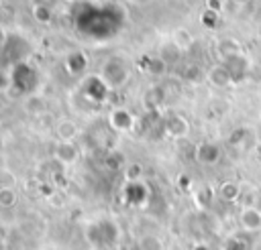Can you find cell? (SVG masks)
Masks as SVG:
<instances>
[{
	"label": "cell",
	"instance_id": "obj_11",
	"mask_svg": "<svg viewBox=\"0 0 261 250\" xmlns=\"http://www.w3.org/2000/svg\"><path fill=\"white\" fill-rule=\"evenodd\" d=\"M228 144H230L232 148H237L239 152L251 150V146L255 144V132H253V128H249V126H239L237 130L230 132Z\"/></svg>",
	"mask_w": 261,
	"mask_h": 250
},
{
	"label": "cell",
	"instance_id": "obj_9",
	"mask_svg": "<svg viewBox=\"0 0 261 250\" xmlns=\"http://www.w3.org/2000/svg\"><path fill=\"white\" fill-rule=\"evenodd\" d=\"M108 126L114 132H130L135 128V116L126 108H112L108 112Z\"/></svg>",
	"mask_w": 261,
	"mask_h": 250
},
{
	"label": "cell",
	"instance_id": "obj_3",
	"mask_svg": "<svg viewBox=\"0 0 261 250\" xmlns=\"http://www.w3.org/2000/svg\"><path fill=\"white\" fill-rule=\"evenodd\" d=\"M8 77H10V87L20 96H31L39 85V73L29 61L12 65Z\"/></svg>",
	"mask_w": 261,
	"mask_h": 250
},
{
	"label": "cell",
	"instance_id": "obj_23",
	"mask_svg": "<svg viewBox=\"0 0 261 250\" xmlns=\"http://www.w3.org/2000/svg\"><path fill=\"white\" fill-rule=\"evenodd\" d=\"M181 77H184V79H188V81H192V83H198V81L206 79V73H204L200 67H196V65H190L188 69H184Z\"/></svg>",
	"mask_w": 261,
	"mask_h": 250
},
{
	"label": "cell",
	"instance_id": "obj_17",
	"mask_svg": "<svg viewBox=\"0 0 261 250\" xmlns=\"http://www.w3.org/2000/svg\"><path fill=\"white\" fill-rule=\"evenodd\" d=\"M216 195L226 203H234L241 197V185L232 179H226L216 187Z\"/></svg>",
	"mask_w": 261,
	"mask_h": 250
},
{
	"label": "cell",
	"instance_id": "obj_7",
	"mask_svg": "<svg viewBox=\"0 0 261 250\" xmlns=\"http://www.w3.org/2000/svg\"><path fill=\"white\" fill-rule=\"evenodd\" d=\"M226 65V69L230 71V77H232V83H241L245 81L247 77H251V71H253V63L249 61V57L245 53H239V55H232L228 59L222 61Z\"/></svg>",
	"mask_w": 261,
	"mask_h": 250
},
{
	"label": "cell",
	"instance_id": "obj_13",
	"mask_svg": "<svg viewBox=\"0 0 261 250\" xmlns=\"http://www.w3.org/2000/svg\"><path fill=\"white\" fill-rule=\"evenodd\" d=\"M239 222H241V228L247 234L259 232L261 230V209L255 207V205H245L239 211Z\"/></svg>",
	"mask_w": 261,
	"mask_h": 250
},
{
	"label": "cell",
	"instance_id": "obj_16",
	"mask_svg": "<svg viewBox=\"0 0 261 250\" xmlns=\"http://www.w3.org/2000/svg\"><path fill=\"white\" fill-rule=\"evenodd\" d=\"M147 197H149V189H147V185L143 181H128L126 183V187H124V199H126V203L139 207V205H143L147 201Z\"/></svg>",
	"mask_w": 261,
	"mask_h": 250
},
{
	"label": "cell",
	"instance_id": "obj_1",
	"mask_svg": "<svg viewBox=\"0 0 261 250\" xmlns=\"http://www.w3.org/2000/svg\"><path fill=\"white\" fill-rule=\"evenodd\" d=\"M124 20H126L124 10L116 4L96 6L92 2H86L80 6L75 14V28L82 37L102 43L118 35Z\"/></svg>",
	"mask_w": 261,
	"mask_h": 250
},
{
	"label": "cell",
	"instance_id": "obj_28",
	"mask_svg": "<svg viewBox=\"0 0 261 250\" xmlns=\"http://www.w3.org/2000/svg\"><path fill=\"white\" fill-rule=\"evenodd\" d=\"M57 2L59 0H35V4H43V6H49V8H53Z\"/></svg>",
	"mask_w": 261,
	"mask_h": 250
},
{
	"label": "cell",
	"instance_id": "obj_31",
	"mask_svg": "<svg viewBox=\"0 0 261 250\" xmlns=\"http://www.w3.org/2000/svg\"><path fill=\"white\" fill-rule=\"evenodd\" d=\"M0 77H2V73H0Z\"/></svg>",
	"mask_w": 261,
	"mask_h": 250
},
{
	"label": "cell",
	"instance_id": "obj_4",
	"mask_svg": "<svg viewBox=\"0 0 261 250\" xmlns=\"http://www.w3.org/2000/svg\"><path fill=\"white\" fill-rule=\"evenodd\" d=\"M98 75L108 83L110 89H120V87H124L130 81V67L120 57H108L100 65Z\"/></svg>",
	"mask_w": 261,
	"mask_h": 250
},
{
	"label": "cell",
	"instance_id": "obj_10",
	"mask_svg": "<svg viewBox=\"0 0 261 250\" xmlns=\"http://www.w3.org/2000/svg\"><path fill=\"white\" fill-rule=\"evenodd\" d=\"M163 132L173 140H181L190 134V122L181 114H171L163 120Z\"/></svg>",
	"mask_w": 261,
	"mask_h": 250
},
{
	"label": "cell",
	"instance_id": "obj_15",
	"mask_svg": "<svg viewBox=\"0 0 261 250\" xmlns=\"http://www.w3.org/2000/svg\"><path fill=\"white\" fill-rule=\"evenodd\" d=\"M53 157L65 165H71L77 161L80 157V146L73 142V140H59L53 148Z\"/></svg>",
	"mask_w": 261,
	"mask_h": 250
},
{
	"label": "cell",
	"instance_id": "obj_5",
	"mask_svg": "<svg viewBox=\"0 0 261 250\" xmlns=\"http://www.w3.org/2000/svg\"><path fill=\"white\" fill-rule=\"evenodd\" d=\"M110 91H112V89L108 87V83H106L98 73H94V75H84L82 81H80V96H82L84 100H88L90 104H104V102L108 100Z\"/></svg>",
	"mask_w": 261,
	"mask_h": 250
},
{
	"label": "cell",
	"instance_id": "obj_21",
	"mask_svg": "<svg viewBox=\"0 0 261 250\" xmlns=\"http://www.w3.org/2000/svg\"><path fill=\"white\" fill-rule=\"evenodd\" d=\"M57 136L59 140H75L77 136V126L71 120H61L57 124Z\"/></svg>",
	"mask_w": 261,
	"mask_h": 250
},
{
	"label": "cell",
	"instance_id": "obj_27",
	"mask_svg": "<svg viewBox=\"0 0 261 250\" xmlns=\"http://www.w3.org/2000/svg\"><path fill=\"white\" fill-rule=\"evenodd\" d=\"M8 37H10V35H8V33H6V30L0 26V55H2L4 47H6V43H8Z\"/></svg>",
	"mask_w": 261,
	"mask_h": 250
},
{
	"label": "cell",
	"instance_id": "obj_22",
	"mask_svg": "<svg viewBox=\"0 0 261 250\" xmlns=\"http://www.w3.org/2000/svg\"><path fill=\"white\" fill-rule=\"evenodd\" d=\"M173 43L179 47V51H186V49L192 45V35H190L188 30L179 28V30H175V33H173Z\"/></svg>",
	"mask_w": 261,
	"mask_h": 250
},
{
	"label": "cell",
	"instance_id": "obj_24",
	"mask_svg": "<svg viewBox=\"0 0 261 250\" xmlns=\"http://www.w3.org/2000/svg\"><path fill=\"white\" fill-rule=\"evenodd\" d=\"M51 10H53V8H49V6L33 4V16H35V20H39V22H49V20H51Z\"/></svg>",
	"mask_w": 261,
	"mask_h": 250
},
{
	"label": "cell",
	"instance_id": "obj_29",
	"mask_svg": "<svg viewBox=\"0 0 261 250\" xmlns=\"http://www.w3.org/2000/svg\"><path fill=\"white\" fill-rule=\"evenodd\" d=\"M133 4H147V2H151V0H130Z\"/></svg>",
	"mask_w": 261,
	"mask_h": 250
},
{
	"label": "cell",
	"instance_id": "obj_18",
	"mask_svg": "<svg viewBox=\"0 0 261 250\" xmlns=\"http://www.w3.org/2000/svg\"><path fill=\"white\" fill-rule=\"evenodd\" d=\"M239 53H243V49H241V43L237 39L224 37V39H220L216 43V55L220 57V61H224V59H228L232 55H239Z\"/></svg>",
	"mask_w": 261,
	"mask_h": 250
},
{
	"label": "cell",
	"instance_id": "obj_12",
	"mask_svg": "<svg viewBox=\"0 0 261 250\" xmlns=\"http://www.w3.org/2000/svg\"><path fill=\"white\" fill-rule=\"evenodd\" d=\"M206 81L216 87V89H224L228 85H232V77H230V71L226 69V65L220 61L216 65H212L208 71H206Z\"/></svg>",
	"mask_w": 261,
	"mask_h": 250
},
{
	"label": "cell",
	"instance_id": "obj_14",
	"mask_svg": "<svg viewBox=\"0 0 261 250\" xmlns=\"http://www.w3.org/2000/svg\"><path fill=\"white\" fill-rule=\"evenodd\" d=\"M90 61H88V55L82 53V51H71L67 53L65 61H63V67L69 75L73 77H80V75H86V69H88Z\"/></svg>",
	"mask_w": 261,
	"mask_h": 250
},
{
	"label": "cell",
	"instance_id": "obj_20",
	"mask_svg": "<svg viewBox=\"0 0 261 250\" xmlns=\"http://www.w3.org/2000/svg\"><path fill=\"white\" fill-rule=\"evenodd\" d=\"M222 250H251V240L243 234H232L230 238H226Z\"/></svg>",
	"mask_w": 261,
	"mask_h": 250
},
{
	"label": "cell",
	"instance_id": "obj_30",
	"mask_svg": "<svg viewBox=\"0 0 261 250\" xmlns=\"http://www.w3.org/2000/svg\"><path fill=\"white\" fill-rule=\"evenodd\" d=\"M73 2H80V4H86V2H92V0H73Z\"/></svg>",
	"mask_w": 261,
	"mask_h": 250
},
{
	"label": "cell",
	"instance_id": "obj_25",
	"mask_svg": "<svg viewBox=\"0 0 261 250\" xmlns=\"http://www.w3.org/2000/svg\"><path fill=\"white\" fill-rule=\"evenodd\" d=\"M216 22H218V12H216V10L206 8V10L202 12V24H204V26H208V28H214V26H216Z\"/></svg>",
	"mask_w": 261,
	"mask_h": 250
},
{
	"label": "cell",
	"instance_id": "obj_6",
	"mask_svg": "<svg viewBox=\"0 0 261 250\" xmlns=\"http://www.w3.org/2000/svg\"><path fill=\"white\" fill-rule=\"evenodd\" d=\"M31 57V45L22 39V37H8V43L0 55V59H4V63L8 67L16 65V63H22V61H29Z\"/></svg>",
	"mask_w": 261,
	"mask_h": 250
},
{
	"label": "cell",
	"instance_id": "obj_19",
	"mask_svg": "<svg viewBox=\"0 0 261 250\" xmlns=\"http://www.w3.org/2000/svg\"><path fill=\"white\" fill-rule=\"evenodd\" d=\"M16 203H18V193H16V189L10 187V185H2V187H0V207L10 209V207H14Z\"/></svg>",
	"mask_w": 261,
	"mask_h": 250
},
{
	"label": "cell",
	"instance_id": "obj_8",
	"mask_svg": "<svg viewBox=\"0 0 261 250\" xmlns=\"http://www.w3.org/2000/svg\"><path fill=\"white\" fill-rule=\"evenodd\" d=\"M194 159H196L200 165L212 167V165L220 163V159H222V146H220L216 140L198 142L196 148H194Z\"/></svg>",
	"mask_w": 261,
	"mask_h": 250
},
{
	"label": "cell",
	"instance_id": "obj_2",
	"mask_svg": "<svg viewBox=\"0 0 261 250\" xmlns=\"http://www.w3.org/2000/svg\"><path fill=\"white\" fill-rule=\"evenodd\" d=\"M84 238L94 250H114L120 240V228L110 217H98L84 226Z\"/></svg>",
	"mask_w": 261,
	"mask_h": 250
},
{
	"label": "cell",
	"instance_id": "obj_26",
	"mask_svg": "<svg viewBox=\"0 0 261 250\" xmlns=\"http://www.w3.org/2000/svg\"><path fill=\"white\" fill-rule=\"evenodd\" d=\"M141 173H143V167H141L139 163H133V165L126 169L128 181H141Z\"/></svg>",
	"mask_w": 261,
	"mask_h": 250
}]
</instances>
